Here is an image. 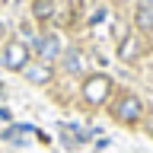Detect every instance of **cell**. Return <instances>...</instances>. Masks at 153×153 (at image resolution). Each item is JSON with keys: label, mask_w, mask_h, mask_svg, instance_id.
<instances>
[{"label": "cell", "mask_w": 153, "mask_h": 153, "mask_svg": "<svg viewBox=\"0 0 153 153\" xmlns=\"http://www.w3.org/2000/svg\"><path fill=\"white\" fill-rule=\"evenodd\" d=\"M118 54H121L124 61H134V57L140 54V48H137V42H134V38H124L121 48H118Z\"/></svg>", "instance_id": "ba28073f"}, {"label": "cell", "mask_w": 153, "mask_h": 153, "mask_svg": "<svg viewBox=\"0 0 153 153\" xmlns=\"http://www.w3.org/2000/svg\"><path fill=\"white\" fill-rule=\"evenodd\" d=\"M54 13V0H32V16L35 19H48Z\"/></svg>", "instance_id": "52a82bcc"}, {"label": "cell", "mask_w": 153, "mask_h": 153, "mask_svg": "<svg viewBox=\"0 0 153 153\" xmlns=\"http://www.w3.org/2000/svg\"><path fill=\"white\" fill-rule=\"evenodd\" d=\"M3 32H7V26H3V22H0V35H3Z\"/></svg>", "instance_id": "30bf717a"}, {"label": "cell", "mask_w": 153, "mask_h": 153, "mask_svg": "<svg viewBox=\"0 0 153 153\" xmlns=\"http://www.w3.org/2000/svg\"><path fill=\"white\" fill-rule=\"evenodd\" d=\"M64 67L67 70H80V51H74V48L64 51Z\"/></svg>", "instance_id": "9c48e42d"}, {"label": "cell", "mask_w": 153, "mask_h": 153, "mask_svg": "<svg viewBox=\"0 0 153 153\" xmlns=\"http://www.w3.org/2000/svg\"><path fill=\"white\" fill-rule=\"evenodd\" d=\"M35 54L42 57V61H54V57L61 54V45H57V38H54V35L38 38V42H35Z\"/></svg>", "instance_id": "5b68a950"}, {"label": "cell", "mask_w": 153, "mask_h": 153, "mask_svg": "<svg viewBox=\"0 0 153 153\" xmlns=\"http://www.w3.org/2000/svg\"><path fill=\"white\" fill-rule=\"evenodd\" d=\"M3 64H7V70H22V67L29 64V48L22 45V42L7 45V57H3Z\"/></svg>", "instance_id": "3957f363"}, {"label": "cell", "mask_w": 153, "mask_h": 153, "mask_svg": "<svg viewBox=\"0 0 153 153\" xmlns=\"http://www.w3.org/2000/svg\"><path fill=\"white\" fill-rule=\"evenodd\" d=\"M112 115H115V121H121V124H134V121H140L143 105H140V99H137V96L124 93L121 99L112 105Z\"/></svg>", "instance_id": "7a4b0ae2"}, {"label": "cell", "mask_w": 153, "mask_h": 153, "mask_svg": "<svg viewBox=\"0 0 153 153\" xmlns=\"http://www.w3.org/2000/svg\"><path fill=\"white\" fill-rule=\"evenodd\" d=\"M22 74H26V80H32V83H38V86H45V83H51V70H48L45 64H38V67H22Z\"/></svg>", "instance_id": "8992f818"}, {"label": "cell", "mask_w": 153, "mask_h": 153, "mask_svg": "<svg viewBox=\"0 0 153 153\" xmlns=\"http://www.w3.org/2000/svg\"><path fill=\"white\" fill-rule=\"evenodd\" d=\"M108 93H112V80H108L105 74L86 76V83H83V99H86V105H102L105 99H108Z\"/></svg>", "instance_id": "6da1fadb"}, {"label": "cell", "mask_w": 153, "mask_h": 153, "mask_svg": "<svg viewBox=\"0 0 153 153\" xmlns=\"http://www.w3.org/2000/svg\"><path fill=\"white\" fill-rule=\"evenodd\" d=\"M134 22H137V29H140V32H147V35L153 32V0H137Z\"/></svg>", "instance_id": "277c9868"}]
</instances>
